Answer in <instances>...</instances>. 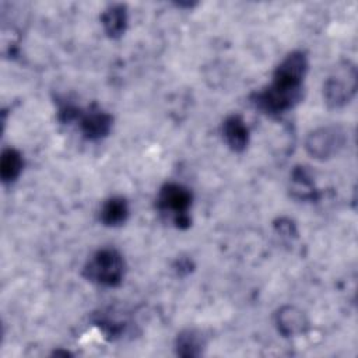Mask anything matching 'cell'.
Returning <instances> with one entry per match:
<instances>
[{
  "label": "cell",
  "mask_w": 358,
  "mask_h": 358,
  "mask_svg": "<svg viewBox=\"0 0 358 358\" xmlns=\"http://www.w3.org/2000/svg\"><path fill=\"white\" fill-rule=\"evenodd\" d=\"M306 70V56L302 52L289 53L277 67L273 83L256 95L257 108L268 115H278L291 109L302 96Z\"/></svg>",
  "instance_id": "6da1fadb"
},
{
  "label": "cell",
  "mask_w": 358,
  "mask_h": 358,
  "mask_svg": "<svg viewBox=\"0 0 358 358\" xmlns=\"http://www.w3.org/2000/svg\"><path fill=\"white\" fill-rule=\"evenodd\" d=\"M83 274L88 281L98 285L115 287L123 280L124 260L117 250L105 248L90 257Z\"/></svg>",
  "instance_id": "7a4b0ae2"
},
{
  "label": "cell",
  "mask_w": 358,
  "mask_h": 358,
  "mask_svg": "<svg viewBox=\"0 0 358 358\" xmlns=\"http://www.w3.org/2000/svg\"><path fill=\"white\" fill-rule=\"evenodd\" d=\"M357 67L351 62H344L327 77L323 85V98L330 108L345 106L357 92Z\"/></svg>",
  "instance_id": "3957f363"
},
{
  "label": "cell",
  "mask_w": 358,
  "mask_h": 358,
  "mask_svg": "<svg viewBox=\"0 0 358 358\" xmlns=\"http://www.w3.org/2000/svg\"><path fill=\"white\" fill-rule=\"evenodd\" d=\"M347 134L343 127L327 124L310 131L305 140L306 152L315 159H329L336 157L345 145Z\"/></svg>",
  "instance_id": "277c9868"
},
{
  "label": "cell",
  "mask_w": 358,
  "mask_h": 358,
  "mask_svg": "<svg viewBox=\"0 0 358 358\" xmlns=\"http://www.w3.org/2000/svg\"><path fill=\"white\" fill-rule=\"evenodd\" d=\"M158 208L164 214H171L178 227H187V210L192 204V193L182 185L168 183L158 194Z\"/></svg>",
  "instance_id": "5b68a950"
},
{
  "label": "cell",
  "mask_w": 358,
  "mask_h": 358,
  "mask_svg": "<svg viewBox=\"0 0 358 358\" xmlns=\"http://www.w3.org/2000/svg\"><path fill=\"white\" fill-rule=\"evenodd\" d=\"M274 323L278 333L284 337L299 336L305 333L309 326L305 312L294 305L281 306L274 316Z\"/></svg>",
  "instance_id": "8992f818"
},
{
  "label": "cell",
  "mask_w": 358,
  "mask_h": 358,
  "mask_svg": "<svg viewBox=\"0 0 358 358\" xmlns=\"http://www.w3.org/2000/svg\"><path fill=\"white\" fill-rule=\"evenodd\" d=\"M80 127L83 134L90 140H99L110 131L112 116L102 109L94 106L90 108L85 113H80Z\"/></svg>",
  "instance_id": "52a82bcc"
},
{
  "label": "cell",
  "mask_w": 358,
  "mask_h": 358,
  "mask_svg": "<svg viewBox=\"0 0 358 358\" xmlns=\"http://www.w3.org/2000/svg\"><path fill=\"white\" fill-rule=\"evenodd\" d=\"M222 134L232 151L241 152L246 148L249 141V131L243 119L238 115H232L224 120Z\"/></svg>",
  "instance_id": "ba28073f"
},
{
  "label": "cell",
  "mask_w": 358,
  "mask_h": 358,
  "mask_svg": "<svg viewBox=\"0 0 358 358\" xmlns=\"http://www.w3.org/2000/svg\"><path fill=\"white\" fill-rule=\"evenodd\" d=\"M101 22L109 38L122 36L127 25L126 7L122 4H113L108 7L101 15Z\"/></svg>",
  "instance_id": "9c48e42d"
},
{
  "label": "cell",
  "mask_w": 358,
  "mask_h": 358,
  "mask_svg": "<svg viewBox=\"0 0 358 358\" xmlns=\"http://www.w3.org/2000/svg\"><path fill=\"white\" fill-rule=\"evenodd\" d=\"M129 217V204L123 197L108 199L101 208V221L108 227L122 225Z\"/></svg>",
  "instance_id": "30bf717a"
},
{
  "label": "cell",
  "mask_w": 358,
  "mask_h": 358,
  "mask_svg": "<svg viewBox=\"0 0 358 358\" xmlns=\"http://www.w3.org/2000/svg\"><path fill=\"white\" fill-rule=\"evenodd\" d=\"M203 347H204L203 336L193 329L183 330L176 337L175 348H176V354L180 357H199L203 352Z\"/></svg>",
  "instance_id": "8fae6325"
},
{
  "label": "cell",
  "mask_w": 358,
  "mask_h": 358,
  "mask_svg": "<svg viewBox=\"0 0 358 358\" xmlns=\"http://www.w3.org/2000/svg\"><path fill=\"white\" fill-rule=\"evenodd\" d=\"M22 157L14 148H7L1 154L0 159V176L4 183L14 182L22 171Z\"/></svg>",
  "instance_id": "7c38bea8"
},
{
  "label": "cell",
  "mask_w": 358,
  "mask_h": 358,
  "mask_svg": "<svg viewBox=\"0 0 358 358\" xmlns=\"http://www.w3.org/2000/svg\"><path fill=\"white\" fill-rule=\"evenodd\" d=\"M292 192L301 199H313L315 189L309 172L305 168H298L292 173Z\"/></svg>",
  "instance_id": "4fadbf2b"
}]
</instances>
